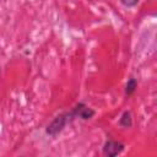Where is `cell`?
Returning <instances> with one entry per match:
<instances>
[{
	"mask_svg": "<svg viewBox=\"0 0 157 157\" xmlns=\"http://www.w3.org/2000/svg\"><path fill=\"white\" fill-rule=\"evenodd\" d=\"M74 109H75V112L77 114V118L82 119V120H90V119H92L96 115L94 109H92L91 107H88L83 102H78L77 104H75Z\"/></svg>",
	"mask_w": 157,
	"mask_h": 157,
	"instance_id": "3",
	"label": "cell"
},
{
	"mask_svg": "<svg viewBox=\"0 0 157 157\" xmlns=\"http://www.w3.org/2000/svg\"><path fill=\"white\" fill-rule=\"evenodd\" d=\"M75 119H77V114L72 107V109L70 110H66V112H63L60 114H58L45 128V134L52 136V137H55L56 135H59L67 124H71Z\"/></svg>",
	"mask_w": 157,
	"mask_h": 157,
	"instance_id": "1",
	"label": "cell"
},
{
	"mask_svg": "<svg viewBox=\"0 0 157 157\" xmlns=\"http://www.w3.org/2000/svg\"><path fill=\"white\" fill-rule=\"evenodd\" d=\"M118 124H119L121 128H124V129H129V128H131L132 124H134L131 112H130V110H124L123 114H121L120 118H119Z\"/></svg>",
	"mask_w": 157,
	"mask_h": 157,
	"instance_id": "4",
	"label": "cell"
},
{
	"mask_svg": "<svg viewBox=\"0 0 157 157\" xmlns=\"http://www.w3.org/2000/svg\"><path fill=\"white\" fill-rule=\"evenodd\" d=\"M125 148V144L121 141H117L113 139H108L103 147H102V152L104 156L107 157H115L118 155H120Z\"/></svg>",
	"mask_w": 157,
	"mask_h": 157,
	"instance_id": "2",
	"label": "cell"
},
{
	"mask_svg": "<svg viewBox=\"0 0 157 157\" xmlns=\"http://www.w3.org/2000/svg\"><path fill=\"white\" fill-rule=\"evenodd\" d=\"M136 88H137V80L135 77H130L128 80L126 85H125V94L128 97L131 96V94H134L135 91H136Z\"/></svg>",
	"mask_w": 157,
	"mask_h": 157,
	"instance_id": "5",
	"label": "cell"
},
{
	"mask_svg": "<svg viewBox=\"0 0 157 157\" xmlns=\"http://www.w3.org/2000/svg\"><path fill=\"white\" fill-rule=\"evenodd\" d=\"M120 1V4L123 5V6H125V7H129V9H131V7H135L139 2H140V0H119Z\"/></svg>",
	"mask_w": 157,
	"mask_h": 157,
	"instance_id": "6",
	"label": "cell"
}]
</instances>
